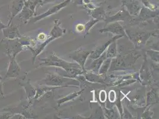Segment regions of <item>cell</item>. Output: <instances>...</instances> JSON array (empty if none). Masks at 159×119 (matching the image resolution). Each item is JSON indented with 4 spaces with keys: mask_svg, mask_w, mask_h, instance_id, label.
<instances>
[{
    "mask_svg": "<svg viewBox=\"0 0 159 119\" xmlns=\"http://www.w3.org/2000/svg\"><path fill=\"white\" fill-rule=\"evenodd\" d=\"M24 2L25 0H14L11 2V4L8 6V11L10 14L7 25H10L14 17L18 15L21 12L23 7H24Z\"/></svg>",
    "mask_w": 159,
    "mask_h": 119,
    "instance_id": "5b68a950",
    "label": "cell"
},
{
    "mask_svg": "<svg viewBox=\"0 0 159 119\" xmlns=\"http://www.w3.org/2000/svg\"><path fill=\"white\" fill-rule=\"evenodd\" d=\"M13 114L11 112H7L6 114H0V119H11Z\"/></svg>",
    "mask_w": 159,
    "mask_h": 119,
    "instance_id": "d6986e66",
    "label": "cell"
},
{
    "mask_svg": "<svg viewBox=\"0 0 159 119\" xmlns=\"http://www.w3.org/2000/svg\"><path fill=\"white\" fill-rule=\"evenodd\" d=\"M40 60L43 61L40 64V66H55L61 67L66 70L69 74H71V77H74V76L83 73V72L81 70V67L80 65L74 63H67L62 60L60 59L54 54L45 59H40Z\"/></svg>",
    "mask_w": 159,
    "mask_h": 119,
    "instance_id": "6da1fadb",
    "label": "cell"
},
{
    "mask_svg": "<svg viewBox=\"0 0 159 119\" xmlns=\"http://www.w3.org/2000/svg\"><path fill=\"white\" fill-rule=\"evenodd\" d=\"M121 36H122L121 35L120 36H116L115 37L113 38L111 40H108L106 44H104L103 46H101V47H99L96 50L92 51L90 53H91V55H90V57L93 60L99 58L100 56V55L104 52V51L107 48V46H109V45H110L112 42L116 40V39L119 38L121 37Z\"/></svg>",
    "mask_w": 159,
    "mask_h": 119,
    "instance_id": "9c48e42d",
    "label": "cell"
},
{
    "mask_svg": "<svg viewBox=\"0 0 159 119\" xmlns=\"http://www.w3.org/2000/svg\"><path fill=\"white\" fill-rule=\"evenodd\" d=\"M4 97V93L2 91V82H1V80H0V97Z\"/></svg>",
    "mask_w": 159,
    "mask_h": 119,
    "instance_id": "44dd1931",
    "label": "cell"
},
{
    "mask_svg": "<svg viewBox=\"0 0 159 119\" xmlns=\"http://www.w3.org/2000/svg\"><path fill=\"white\" fill-rule=\"evenodd\" d=\"M124 4L128 8L129 13L134 15H137L139 13L141 6L139 1L135 0H128L124 1Z\"/></svg>",
    "mask_w": 159,
    "mask_h": 119,
    "instance_id": "30bf717a",
    "label": "cell"
},
{
    "mask_svg": "<svg viewBox=\"0 0 159 119\" xmlns=\"http://www.w3.org/2000/svg\"><path fill=\"white\" fill-rule=\"evenodd\" d=\"M90 53L91 52L90 51H86L84 50H78L73 53L72 55H71V57L79 63L83 70H84V64L86 60Z\"/></svg>",
    "mask_w": 159,
    "mask_h": 119,
    "instance_id": "ba28073f",
    "label": "cell"
},
{
    "mask_svg": "<svg viewBox=\"0 0 159 119\" xmlns=\"http://www.w3.org/2000/svg\"><path fill=\"white\" fill-rule=\"evenodd\" d=\"M111 61V60L107 59L104 62V63H102V67H100L101 68L100 69L99 73L100 75L103 76L105 74L109 67L110 66Z\"/></svg>",
    "mask_w": 159,
    "mask_h": 119,
    "instance_id": "ac0fdd59",
    "label": "cell"
},
{
    "mask_svg": "<svg viewBox=\"0 0 159 119\" xmlns=\"http://www.w3.org/2000/svg\"><path fill=\"white\" fill-rule=\"evenodd\" d=\"M42 2V0H25L24 6L34 12L36 7Z\"/></svg>",
    "mask_w": 159,
    "mask_h": 119,
    "instance_id": "2e32d148",
    "label": "cell"
},
{
    "mask_svg": "<svg viewBox=\"0 0 159 119\" xmlns=\"http://www.w3.org/2000/svg\"><path fill=\"white\" fill-rule=\"evenodd\" d=\"M111 44V45H110L109 49L106 53V57L107 58H112L116 55V48L115 42L113 41Z\"/></svg>",
    "mask_w": 159,
    "mask_h": 119,
    "instance_id": "e0dca14e",
    "label": "cell"
},
{
    "mask_svg": "<svg viewBox=\"0 0 159 119\" xmlns=\"http://www.w3.org/2000/svg\"><path fill=\"white\" fill-rule=\"evenodd\" d=\"M106 53H104L101 57H99V58L95 59L96 60L92 64L90 68L92 69V70L95 72H97L99 70L100 67H101L103 62L106 59Z\"/></svg>",
    "mask_w": 159,
    "mask_h": 119,
    "instance_id": "9a60e30c",
    "label": "cell"
},
{
    "mask_svg": "<svg viewBox=\"0 0 159 119\" xmlns=\"http://www.w3.org/2000/svg\"><path fill=\"white\" fill-rule=\"evenodd\" d=\"M43 82L45 83L48 85H52V86H55V85H58L60 86L61 85H65V81L63 80L62 78L55 76L52 74H48L46 78L42 80Z\"/></svg>",
    "mask_w": 159,
    "mask_h": 119,
    "instance_id": "8fae6325",
    "label": "cell"
},
{
    "mask_svg": "<svg viewBox=\"0 0 159 119\" xmlns=\"http://www.w3.org/2000/svg\"><path fill=\"white\" fill-rule=\"evenodd\" d=\"M45 37H46V35L44 33H40L39 35H38V38L40 40H45Z\"/></svg>",
    "mask_w": 159,
    "mask_h": 119,
    "instance_id": "7402d4cb",
    "label": "cell"
},
{
    "mask_svg": "<svg viewBox=\"0 0 159 119\" xmlns=\"http://www.w3.org/2000/svg\"><path fill=\"white\" fill-rule=\"evenodd\" d=\"M100 32H111L113 33L119 34L122 36L125 35V32L123 27L118 22L113 23L106 29H103L102 31L100 30Z\"/></svg>",
    "mask_w": 159,
    "mask_h": 119,
    "instance_id": "4fadbf2b",
    "label": "cell"
},
{
    "mask_svg": "<svg viewBox=\"0 0 159 119\" xmlns=\"http://www.w3.org/2000/svg\"><path fill=\"white\" fill-rule=\"evenodd\" d=\"M34 12L24 6L21 12L18 14L19 20H21L24 23H27L29 21V20H30V19L34 15Z\"/></svg>",
    "mask_w": 159,
    "mask_h": 119,
    "instance_id": "7c38bea8",
    "label": "cell"
},
{
    "mask_svg": "<svg viewBox=\"0 0 159 119\" xmlns=\"http://www.w3.org/2000/svg\"><path fill=\"white\" fill-rule=\"evenodd\" d=\"M20 85L23 86L26 93L27 98L29 100L33 99L36 94V89L32 86L30 83V82L28 81L26 83H20Z\"/></svg>",
    "mask_w": 159,
    "mask_h": 119,
    "instance_id": "5bb4252c",
    "label": "cell"
},
{
    "mask_svg": "<svg viewBox=\"0 0 159 119\" xmlns=\"http://www.w3.org/2000/svg\"><path fill=\"white\" fill-rule=\"evenodd\" d=\"M65 31L66 30H63L60 27V23L57 22V20H55V26H54L53 29L52 30V31L51 32V36L49 37V39L46 40V41L45 42H43V44H40L39 45L34 46H27V48H28L33 54V63L34 61V60L36 58V57L43 51L44 48L47 46V44L49 42H51L52 40H54L55 38H57L61 36V35H62L64 33H65V32H66Z\"/></svg>",
    "mask_w": 159,
    "mask_h": 119,
    "instance_id": "3957f363",
    "label": "cell"
},
{
    "mask_svg": "<svg viewBox=\"0 0 159 119\" xmlns=\"http://www.w3.org/2000/svg\"><path fill=\"white\" fill-rule=\"evenodd\" d=\"M2 77L0 76V80H2Z\"/></svg>",
    "mask_w": 159,
    "mask_h": 119,
    "instance_id": "cb8c5ba5",
    "label": "cell"
},
{
    "mask_svg": "<svg viewBox=\"0 0 159 119\" xmlns=\"http://www.w3.org/2000/svg\"><path fill=\"white\" fill-rule=\"evenodd\" d=\"M21 69L16 58L10 57V63L8 67L7 73L4 79H9L17 78L20 74Z\"/></svg>",
    "mask_w": 159,
    "mask_h": 119,
    "instance_id": "277c9868",
    "label": "cell"
},
{
    "mask_svg": "<svg viewBox=\"0 0 159 119\" xmlns=\"http://www.w3.org/2000/svg\"><path fill=\"white\" fill-rule=\"evenodd\" d=\"M6 27V26L2 22H1V21L0 20V32L2 31V30L4 28H5Z\"/></svg>",
    "mask_w": 159,
    "mask_h": 119,
    "instance_id": "603a6c76",
    "label": "cell"
},
{
    "mask_svg": "<svg viewBox=\"0 0 159 119\" xmlns=\"http://www.w3.org/2000/svg\"><path fill=\"white\" fill-rule=\"evenodd\" d=\"M71 1V0H66L63 2L57 5V6H55L54 7H52L49 10H48L47 12H45V13L42 14H40L39 16H36V17H34L33 19V21L34 22H36V21H38L39 20L43 19V18L46 17L48 16H50V15H51L52 14L58 12V11H60L61 9H62V8L66 7L67 4H68Z\"/></svg>",
    "mask_w": 159,
    "mask_h": 119,
    "instance_id": "52a82bcc",
    "label": "cell"
},
{
    "mask_svg": "<svg viewBox=\"0 0 159 119\" xmlns=\"http://www.w3.org/2000/svg\"><path fill=\"white\" fill-rule=\"evenodd\" d=\"M77 31H78L79 32H83V31L85 30V26H84V25H83L80 24V25H79L77 26Z\"/></svg>",
    "mask_w": 159,
    "mask_h": 119,
    "instance_id": "ffe728a7",
    "label": "cell"
},
{
    "mask_svg": "<svg viewBox=\"0 0 159 119\" xmlns=\"http://www.w3.org/2000/svg\"><path fill=\"white\" fill-rule=\"evenodd\" d=\"M23 51L24 46L20 44L18 38L15 40L3 38L0 40V52L6 54L9 58H16L17 55Z\"/></svg>",
    "mask_w": 159,
    "mask_h": 119,
    "instance_id": "7a4b0ae2",
    "label": "cell"
},
{
    "mask_svg": "<svg viewBox=\"0 0 159 119\" xmlns=\"http://www.w3.org/2000/svg\"><path fill=\"white\" fill-rule=\"evenodd\" d=\"M2 32L4 37L10 40H15L20 38L21 35L19 33V28L16 25L13 24L12 22L10 25H7L5 28L2 30Z\"/></svg>",
    "mask_w": 159,
    "mask_h": 119,
    "instance_id": "8992f818",
    "label": "cell"
}]
</instances>
